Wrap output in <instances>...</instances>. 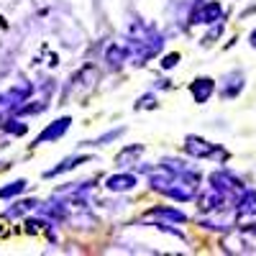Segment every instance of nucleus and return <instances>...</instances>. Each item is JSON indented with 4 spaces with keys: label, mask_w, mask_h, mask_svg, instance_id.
Listing matches in <instances>:
<instances>
[{
    "label": "nucleus",
    "mask_w": 256,
    "mask_h": 256,
    "mask_svg": "<svg viewBox=\"0 0 256 256\" xmlns=\"http://www.w3.org/2000/svg\"><path fill=\"white\" fill-rule=\"evenodd\" d=\"M172 64H177V54H172V56H166V62H164V67H172Z\"/></svg>",
    "instance_id": "obj_7"
},
{
    "label": "nucleus",
    "mask_w": 256,
    "mask_h": 256,
    "mask_svg": "<svg viewBox=\"0 0 256 256\" xmlns=\"http://www.w3.org/2000/svg\"><path fill=\"white\" fill-rule=\"evenodd\" d=\"M218 13H220V6L218 3H208L198 16H192V20H195V24H212V20L218 18Z\"/></svg>",
    "instance_id": "obj_1"
},
{
    "label": "nucleus",
    "mask_w": 256,
    "mask_h": 256,
    "mask_svg": "<svg viewBox=\"0 0 256 256\" xmlns=\"http://www.w3.org/2000/svg\"><path fill=\"white\" fill-rule=\"evenodd\" d=\"M212 88H216V84H212V80H198L195 84H192V92L198 95V100H200V102H205V100H208V95L212 92Z\"/></svg>",
    "instance_id": "obj_3"
},
{
    "label": "nucleus",
    "mask_w": 256,
    "mask_h": 256,
    "mask_svg": "<svg viewBox=\"0 0 256 256\" xmlns=\"http://www.w3.org/2000/svg\"><path fill=\"white\" fill-rule=\"evenodd\" d=\"M67 126H70V118H62V120H59V123H56L54 128L49 126L46 131L38 136V141H46V138H59V136H62L64 131H67Z\"/></svg>",
    "instance_id": "obj_4"
},
{
    "label": "nucleus",
    "mask_w": 256,
    "mask_h": 256,
    "mask_svg": "<svg viewBox=\"0 0 256 256\" xmlns=\"http://www.w3.org/2000/svg\"><path fill=\"white\" fill-rule=\"evenodd\" d=\"M251 44H254V49H256V31H254V36H251Z\"/></svg>",
    "instance_id": "obj_8"
},
{
    "label": "nucleus",
    "mask_w": 256,
    "mask_h": 256,
    "mask_svg": "<svg viewBox=\"0 0 256 256\" xmlns=\"http://www.w3.org/2000/svg\"><path fill=\"white\" fill-rule=\"evenodd\" d=\"M187 148H190V154H195V156H210L212 154V146L200 141V138H187Z\"/></svg>",
    "instance_id": "obj_2"
},
{
    "label": "nucleus",
    "mask_w": 256,
    "mask_h": 256,
    "mask_svg": "<svg viewBox=\"0 0 256 256\" xmlns=\"http://www.w3.org/2000/svg\"><path fill=\"white\" fill-rule=\"evenodd\" d=\"M26 187V182H16L13 187H6V190H0V198H8V195H16V192H20Z\"/></svg>",
    "instance_id": "obj_6"
},
{
    "label": "nucleus",
    "mask_w": 256,
    "mask_h": 256,
    "mask_svg": "<svg viewBox=\"0 0 256 256\" xmlns=\"http://www.w3.org/2000/svg\"><path fill=\"white\" fill-rule=\"evenodd\" d=\"M136 184V177H131V174H118V177H110L108 180V187L110 190H131Z\"/></svg>",
    "instance_id": "obj_5"
}]
</instances>
